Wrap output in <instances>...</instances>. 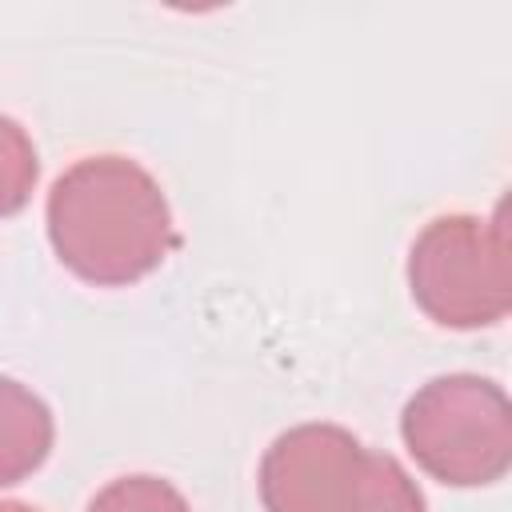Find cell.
I'll list each match as a JSON object with an SVG mask.
<instances>
[{
  "label": "cell",
  "mask_w": 512,
  "mask_h": 512,
  "mask_svg": "<svg viewBox=\"0 0 512 512\" xmlns=\"http://www.w3.org/2000/svg\"><path fill=\"white\" fill-rule=\"evenodd\" d=\"M380 452L340 424H296L260 460L264 512H364Z\"/></svg>",
  "instance_id": "obj_4"
},
{
  "label": "cell",
  "mask_w": 512,
  "mask_h": 512,
  "mask_svg": "<svg viewBox=\"0 0 512 512\" xmlns=\"http://www.w3.org/2000/svg\"><path fill=\"white\" fill-rule=\"evenodd\" d=\"M364 512H424V496H420L416 480L388 452H380L376 484H372V496H368V508Z\"/></svg>",
  "instance_id": "obj_8"
},
{
  "label": "cell",
  "mask_w": 512,
  "mask_h": 512,
  "mask_svg": "<svg viewBox=\"0 0 512 512\" xmlns=\"http://www.w3.org/2000/svg\"><path fill=\"white\" fill-rule=\"evenodd\" d=\"M88 512H192V508L180 496V488H172L168 480L136 472V476H120L104 484L92 496Z\"/></svg>",
  "instance_id": "obj_7"
},
{
  "label": "cell",
  "mask_w": 512,
  "mask_h": 512,
  "mask_svg": "<svg viewBox=\"0 0 512 512\" xmlns=\"http://www.w3.org/2000/svg\"><path fill=\"white\" fill-rule=\"evenodd\" d=\"M408 288L416 308L440 328L468 332L504 320L512 308L504 208L428 220L408 252Z\"/></svg>",
  "instance_id": "obj_3"
},
{
  "label": "cell",
  "mask_w": 512,
  "mask_h": 512,
  "mask_svg": "<svg viewBox=\"0 0 512 512\" xmlns=\"http://www.w3.org/2000/svg\"><path fill=\"white\" fill-rule=\"evenodd\" d=\"M40 176V160H36V144L24 132L20 120L0 116V216H16Z\"/></svg>",
  "instance_id": "obj_6"
},
{
  "label": "cell",
  "mask_w": 512,
  "mask_h": 512,
  "mask_svg": "<svg viewBox=\"0 0 512 512\" xmlns=\"http://www.w3.org/2000/svg\"><path fill=\"white\" fill-rule=\"evenodd\" d=\"M400 436L416 464L440 484H496L512 468L508 392L476 372L436 376L404 404Z\"/></svg>",
  "instance_id": "obj_2"
},
{
  "label": "cell",
  "mask_w": 512,
  "mask_h": 512,
  "mask_svg": "<svg viewBox=\"0 0 512 512\" xmlns=\"http://www.w3.org/2000/svg\"><path fill=\"white\" fill-rule=\"evenodd\" d=\"M0 512H36L32 504H20V500H0Z\"/></svg>",
  "instance_id": "obj_9"
},
{
  "label": "cell",
  "mask_w": 512,
  "mask_h": 512,
  "mask_svg": "<svg viewBox=\"0 0 512 512\" xmlns=\"http://www.w3.org/2000/svg\"><path fill=\"white\" fill-rule=\"evenodd\" d=\"M52 436L56 424L48 404L20 380L0 376V488L40 468L52 452Z\"/></svg>",
  "instance_id": "obj_5"
},
{
  "label": "cell",
  "mask_w": 512,
  "mask_h": 512,
  "mask_svg": "<svg viewBox=\"0 0 512 512\" xmlns=\"http://www.w3.org/2000/svg\"><path fill=\"white\" fill-rule=\"evenodd\" d=\"M48 240L68 272L120 288L148 276L176 244L172 208L148 168L128 156H84L48 192Z\"/></svg>",
  "instance_id": "obj_1"
}]
</instances>
